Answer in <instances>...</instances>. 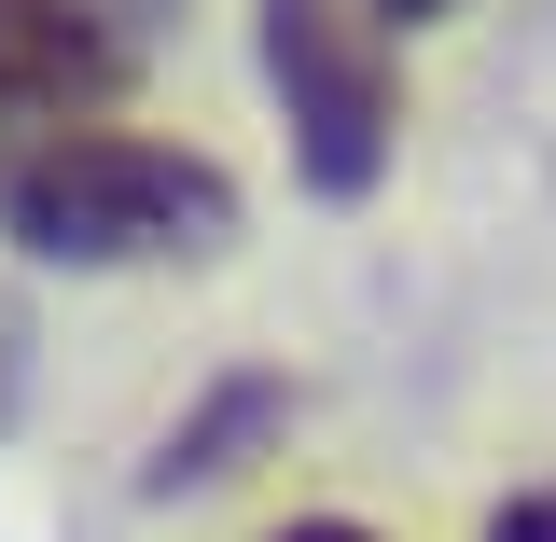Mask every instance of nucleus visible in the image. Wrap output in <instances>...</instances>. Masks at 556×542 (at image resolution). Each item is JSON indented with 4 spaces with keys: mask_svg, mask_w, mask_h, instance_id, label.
<instances>
[{
    "mask_svg": "<svg viewBox=\"0 0 556 542\" xmlns=\"http://www.w3.org/2000/svg\"><path fill=\"white\" fill-rule=\"evenodd\" d=\"M126 84V28H98L84 0H0V126L70 139Z\"/></svg>",
    "mask_w": 556,
    "mask_h": 542,
    "instance_id": "3",
    "label": "nucleus"
},
{
    "mask_svg": "<svg viewBox=\"0 0 556 542\" xmlns=\"http://www.w3.org/2000/svg\"><path fill=\"white\" fill-rule=\"evenodd\" d=\"M376 14H459V0H376Z\"/></svg>",
    "mask_w": 556,
    "mask_h": 542,
    "instance_id": "7",
    "label": "nucleus"
},
{
    "mask_svg": "<svg viewBox=\"0 0 556 542\" xmlns=\"http://www.w3.org/2000/svg\"><path fill=\"white\" fill-rule=\"evenodd\" d=\"M278 542H376V529H348V515H292Z\"/></svg>",
    "mask_w": 556,
    "mask_h": 542,
    "instance_id": "6",
    "label": "nucleus"
},
{
    "mask_svg": "<svg viewBox=\"0 0 556 542\" xmlns=\"http://www.w3.org/2000/svg\"><path fill=\"white\" fill-rule=\"evenodd\" d=\"M112 14H167V0H112Z\"/></svg>",
    "mask_w": 556,
    "mask_h": 542,
    "instance_id": "8",
    "label": "nucleus"
},
{
    "mask_svg": "<svg viewBox=\"0 0 556 542\" xmlns=\"http://www.w3.org/2000/svg\"><path fill=\"white\" fill-rule=\"evenodd\" d=\"M265 417H278V376H237V390H223L208 417H181V431H167L153 487H208V474H237V445H251Z\"/></svg>",
    "mask_w": 556,
    "mask_h": 542,
    "instance_id": "4",
    "label": "nucleus"
},
{
    "mask_svg": "<svg viewBox=\"0 0 556 542\" xmlns=\"http://www.w3.org/2000/svg\"><path fill=\"white\" fill-rule=\"evenodd\" d=\"M251 42L292 112V167L320 196H376V167L404 139V70H390L376 0H251Z\"/></svg>",
    "mask_w": 556,
    "mask_h": 542,
    "instance_id": "2",
    "label": "nucleus"
},
{
    "mask_svg": "<svg viewBox=\"0 0 556 542\" xmlns=\"http://www.w3.org/2000/svg\"><path fill=\"white\" fill-rule=\"evenodd\" d=\"M0 237L42 265H167V251L237 237V181L208 153H167V139L70 126V139L0 153Z\"/></svg>",
    "mask_w": 556,
    "mask_h": 542,
    "instance_id": "1",
    "label": "nucleus"
},
{
    "mask_svg": "<svg viewBox=\"0 0 556 542\" xmlns=\"http://www.w3.org/2000/svg\"><path fill=\"white\" fill-rule=\"evenodd\" d=\"M486 542H556V487H529V501H501V515H486Z\"/></svg>",
    "mask_w": 556,
    "mask_h": 542,
    "instance_id": "5",
    "label": "nucleus"
}]
</instances>
